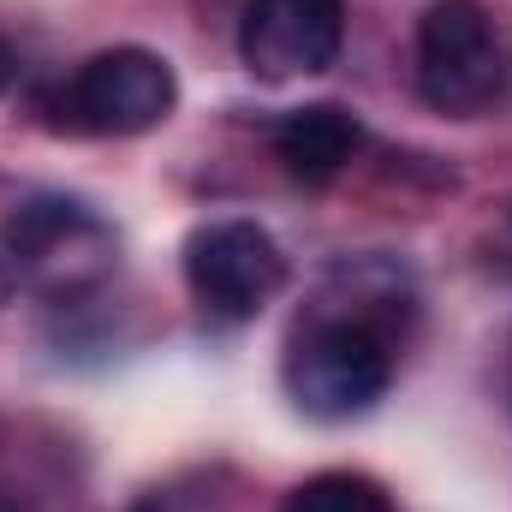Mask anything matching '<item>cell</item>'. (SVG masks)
<instances>
[{"instance_id":"cell-1","label":"cell","mask_w":512,"mask_h":512,"mask_svg":"<svg viewBox=\"0 0 512 512\" xmlns=\"http://www.w3.org/2000/svg\"><path fill=\"white\" fill-rule=\"evenodd\" d=\"M0 262L12 274V286H24L30 298L78 304L114 280L120 239L90 203L42 191V197H24L0 221Z\"/></svg>"},{"instance_id":"cell-2","label":"cell","mask_w":512,"mask_h":512,"mask_svg":"<svg viewBox=\"0 0 512 512\" xmlns=\"http://www.w3.org/2000/svg\"><path fill=\"white\" fill-rule=\"evenodd\" d=\"M512 90V24L489 0H435L417 18V96L471 120Z\"/></svg>"},{"instance_id":"cell-3","label":"cell","mask_w":512,"mask_h":512,"mask_svg":"<svg viewBox=\"0 0 512 512\" xmlns=\"http://www.w3.org/2000/svg\"><path fill=\"white\" fill-rule=\"evenodd\" d=\"M280 382H286V399L316 423L364 417L393 382V340L364 322L310 310V322H298L286 346Z\"/></svg>"},{"instance_id":"cell-4","label":"cell","mask_w":512,"mask_h":512,"mask_svg":"<svg viewBox=\"0 0 512 512\" xmlns=\"http://www.w3.org/2000/svg\"><path fill=\"white\" fill-rule=\"evenodd\" d=\"M179 102V78L149 48H102L60 90V126L90 137H143Z\"/></svg>"},{"instance_id":"cell-5","label":"cell","mask_w":512,"mask_h":512,"mask_svg":"<svg viewBox=\"0 0 512 512\" xmlns=\"http://www.w3.org/2000/svg\"><path fill=\"white\" fill-rule=\"evenodd\" d=\"M185 286L191 298L221 316V322H251L262 316L280 286H286V256L268 227L256 221H203L185 239Z\"/></svg>"},{"instance_id":"cell-6","label":"cell","mask_w":512,"mask_h":512,"mask_svg":"<svg viewBox=\"0 0 512 512\" xmlns=\"http://www.w3.org/2000/svg\"><path fill=\"white\" fill-rule=\"evenodd\" d=\"M346 48V0H251L239 18V60L256 78L328 72Z\"/></svg>"},{"instance_id":"cell-7","label":"cell","mask_w":512,"mask_h":512,"mask_svg":"<svg viewBox=\"0 0 512 512\" xmlns=\"http://www.w3.org/2000/svg\"><path fill=\"white\" fill-rule=\"evenodd\" d=\"M268 143H274V161L286 167V179H298V185H328V179H340V173L358 161L364 126H358V114L340 108V102H310V108L280 114L274 131H268Z\"/></svg>"},{"instance_id":"cell-8","label":"cell","mask_w":512,"mask_h":512,"mask_svg":"<svg viewBox=\"0 0 512 512\" xmlns=\"http://www.w3.org/2000/svg\"><path fill=\"white\" fill-rule=\"evenodd\" d=\"M280 512H393V501L382 483L358 471H322V477H304Z\"/></svg>"},{"instance_id":"cell-9","label":"cell","mask_w":512,"mask_h":512,"mask_svg":"<svg viewBox=\"0 0 512 512\" xmlns=\"http://www.w3.org/2000/svg\"><path fill=\"white\" fill-rule=\"evenodd\" d=\"M495 262L512 274V203H507V215H501V227H495Z\"/></svg>"},{"instance_id":"cell-10","label":"cell","mask_w":512,"mask_h":512,"mask_svg":"<svg viewBox=\"0 0 512 512\" xmlns=\"http://www.w3.org/2000/svg\"><path fill=\"white\" fill-rule=\"evenodd\" d=\"M12 78H18V54H12V48L0 42V96L12 90Z\"/></svg>"},{"instance_id":"cell-11","label":"cell","mask_w":512,"mask_h":512,"mask_svg":"<svg viewBox=\"0 0 512 512\" xmlns=\"http://www.w3.org/2000/svg\"><path fill=\"white\" fill-rule=\"evenodd\" d=\"M6 298H12V274H6V262H0V310H6Z\"/></svg>"},{"instance_id":"cell-12","label":"cell","mask_w":512,"mask_h":512,"mask_svg":"<svg viewBox=\"0 0 512 512\" xmlns=\"http://www.w3.org/2000/svg\"><path fill=\"white\" fill-rule=\"evenodd\" d=\"M137 512H149V501H143V507H137Z\"/></svg>"}]
</instances>
